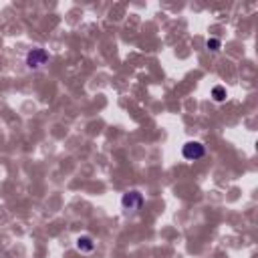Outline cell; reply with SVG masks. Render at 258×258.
Wrapping results in <instances>:
<instances>
[{"instance_id":"6da1fadb","label":"cell","mask_w":258,"mask_h":258,"mask_svg":"<svg viewBox=\"0 0 258 258\" xmlns=\"http://www.w3.org/2000/svg\"><path fill=\"white\" fill-rule=\"evenodd\" d=\"M49 61H51V52L43 47H33V49L26 51V55H24V65H26L29 71L45 69V67L49 65Z\"/></svg>"},{"instance_id":"5b68a950","label":"cell","mask_w":258,"mask_h":258,"mask_svg":"<svg viewBox=\"0 0 258 258\" xmlns=\"http://www.w3.org/2000/svg\"><path fill=\"white\" fill-rule=\"evenodd\" d=\"M226 97H228V91H226V87H222V85H216V87L212 89V99H214L216 103H224V101H226Z\"/></svg>"},{"instance_id":"8992f818","label":"cell","mask_w":258,"mask_h":258,"mask_svg":"<svg viewBox=\"0 0 258 258\" xmlns=\"http://www.w3.org/2000/svg\"><path fill=\"white\" fill-rule=\"evenodd\" d=\"M206 47H208V51H212V52H218V51L222 49V40H220V38H208V40H206Z\"/></svg>"},{"instance_id":"7a4b0ae2","label":"cell","mask_w":258,"mask_h":258,"mask_svg":"<svg viewBox=\"0 0 258 258\" xmlns=\"http://www.w3.org/2000/svg\"><path fill=\"white\" fill-rule=\"evenodd\" d=\"M143 202H145V198L139 189H127V192L121 196V206L127 212H138L143 206Z\"/></svg>"},{"instance_id":"3957f363","label":"cell","mask_w":258,"mask_h":258,"mask_svg":"<svg viewBox=\"0 0 258 258\" xmlns=\"http://www.w3.org/2000/svg\"><path fill=\"white\" fill-rule=\"evenodd\" d=\"M182 155L188 161H198V159H202L204 155H206V145H204L202 141H186L182 145Z\"/></svg>"},{"instance_id":"277c9868","label":"cell","mask_w":258,"mask_h":258,"mask_svg":"<svg viewBox=\"0 0 258 258\" xmlns=\"http://www.w3.org/2000/svg\"><path fill=\"white\" fill-rule=\"evenodd\" d=\"M95 238L93 236H89V234H81V236H77V240H75V248L81 252V254H91L93 250H95Z\"/></svg>"}]
</instances>
